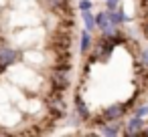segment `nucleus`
<instances>
[{"label":"nucleus","instance_id":"f257e3e1","mask_svg":"<svg viewBox=\"0 0 148 137\" xmlns=\"http://www.w3.org/2000/svg\"><path fill=\"white\" fill-rule=\"evenodd\" d=\"M16 59H18V53L14 49L6 47V45H0V69L10 67L12 63H16Z\"/></svg>","mask_w":148,"mask_h":137},{"label":"nucleus","instance_id":"f03ea898","mask_svg":"<svg viewBox=\"0 0 148 137\" xmlns=\"http://www.w3.org/2000/svg\"><path fill=\"white\" fill-rule=\"evenodd\" d=\"M51 85H53V89H57V91H63V89H67L69 87V75H67V69H57L55 73H53V77H51Z\"/></svg>","mask_w":148,"mask_h":137},{"label":"nucleus","instance_id":"7ed1b4c3","mask_svg":"<svg viewBox=\"0 0 148 137\" xmlns=\"http://www.w3.org/2000/svg\"><path fill=\"white\" fill-rule=\"evenodd\" d=\"M142 131H144V121H142V117H132L130 121H128V125H126V135H142Z\"/></svg>","mask_w":148,"mask_h":137},{"label":"nucleus","instance_id":"20e7f679","mask_svg":"<svg viewBox=\"0 0 148 137\" xmlns=\"http://www.w3.org/2000/svg\"><path fill=\"white\" fill-rule=\"evenodd\" d=\"M126 113V109H124V105H110L106 111H103V117L108 119V121H112V119H120L122 115Z\"/></svg>","mask_w":148,"mask_h":137},{"label":"nucleus","instance_id":"39448f33","mask_svg":"<svg viewBox=\"0 0 148 137\" xmlns=\"http://www.w3.org/2000/svg\"><path fill=\"white\" fill-rule=\"evenodd\" d=\"M120 131H122L120 119H112L110 123H103V125H101V133H103V135H118Z\"/></svg>","mask_w":148,"mask_h":137},{"label":"nucleus","instance_id":"423d86ee","mask_svg":"<svg viewBox=\"0 0 148 137\" xmlns=\"http://www.w3.org/2000/svg\"><path fill=\"white\" fill-rule=\"evenodd\" d=\"M75 107H77V113H79V117H83V119H87V117H89V111H87V105L83 103V99H81V95H75Z\"/></svg>","mask_w":148,"mask_h":137},{"label":"nucleus","instance_id":"0eeeda50","mask_svg":"<svg viewBox=\"0 0 148 137\" xmlns=\"http://www.w3.org/2000/svg\"><path fill=\"white\" fill-rule=\"evenodd\" d=\"M95 24L99 26V30H106L108 26H112V22H110V16H108V12H99V14H97V18H95Z\"/></svg>","mask_w":148,"mask_h":137},{"label":"nucleus","instance_id":"6e6552de","mask_svg":"<svg viewBox=\"0 0 148 137\" xmlns=\"http://www.w3.org/2000/svg\"><path fill=\"white\" fill-rule=\"evenodd\" d=\"M49 4L55 8V10H59V12H67L69 10V0H49ZM71 12V10H69Z\"/></svg>","mask_w":148,"mask_h":137},{"label":"nucleus","instance_id":"1a4fd4ad","mask_svg":"<svg viewBox=\"0 0 148 137\" xmlns=\"http://www.w3.org/2000/svg\"><path fill=\"white\" fill-rule=\"evenodd\" d=\"M91 49V36H89V30H83L81 32V53H89Z\"/></svg>","mask_w":148,"mask_h":137},{"label":"nucleus","instance_id":"9d476101","mask_svg":"<svg viewBox=\"0 0 148 137\" xmlns=\"http://www.w3.org/2000/svg\"><path fill=\"white\" fill-rule=\"evenodd\" d=\"M83 12V22H85V30H93L95 28V18L89 10H81Z\"/></svg>","mask_w":148,"mask_h":137},{"label":"nucleus","instance_id":"9b49d317","mask_svg":"<svg viewBox=\"0 0 148 137\" xmlns=\"http://www.w3.org/2000/svg\"><path fill=\"white\" fill-rule=\"evenodd\" d=\"M144 115H148V105H140L136 111V117H144Z\"/></svg>","mask_w":148,"mask_h":137},{"label":"nucleus","instance_id":"f8f14e48","mask_svg":"<svg viewBox=\"0 0 148 137\" xmlns=\"http://www.w3.org/2000/svg\"><path fill=\"white\" fill-rule=\"evenodd\" d=\"M140 61H142L144 67H148V49H144V51L140 53Z\"/></svg>","mask_w":148,"mask_h":137},{"label":"nucleus","instance_id":"ddd939ff","mask_svg":"<svg viewBox=\"0 0 148 137\" xmlns=\"http://www.w3.org/2000/svg\"><path fill=\"white\" fill-rule=\"evenodd\" d=\"M79 8H81V10H89V8H91V2H89V0H81V2H79Z\"/></svg>","mask_w":148,"mask_h":137},{"label":"nucleus","instance_id":"4468645a","mask_svg":"<svg viewBox=\"0 0 148 137\" xmlns=\"http://www.w3.org/2000/svg\"><path fill=\"white\" fill-rule=\"evenodd\" d=\"M106 2H108V8H110V10H114V8L120 4V0H106Z\"/></svg>","mask_w":148,"mask_h":137},{"label":"nucleus","instance_id":"2eb2a0df","mask_svg":"<svg viewBox=\"0 0 148 137\" xmlns=\"http://www.w3.org/2000/svg\"><path fill=\"white\" fill-rule=\"evenodd\" d=\"M144 34L148 36V22H146V28H144Z\"/></svg>","mask_w":148,"mask_h":137},{"label":"nucleus","instance_id":"dca6fc26","mask_svg":"<svg viewBox=\"0 0 148 137\" xmlns=\"http://www.w3.org/2000/svg\"><path fill=\"white\" fill-rule=\"evenodd\" d=\"M142 135H148V129H146V131H142Z\"/></svg>","mask_w":148,"mask_h":137}]
</instances>
